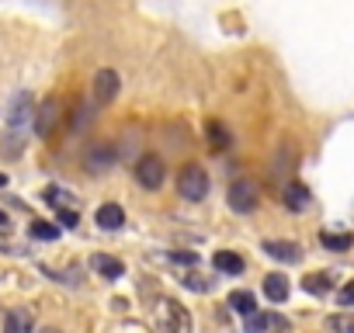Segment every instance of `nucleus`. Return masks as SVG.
<instances>
[{"instance_id":"nucleus-1","label":"nucleus","mask_w":354,"mask_h":333,"mask_svg":"<svg viewBox=\"0 0 354 333\" xmlns=\"http://www.w3.org/2000/svg\"><path fill=\"white\" fill-rule=\"evenodd\" d=\"M177 195L188 198V202H202L209 195V174L198 163H188L181 171V178H177Z\"/></svg>"},{"instance_id":"nucleus-2","label":"nucleus","mask_w":354,"mask_h":333,"mask_svg":"<svg viewBox=\"0 0 354 333\" xmlns=\"http://www.w3.org/2000/svg\"><path fill=\"white\" fill-rule=\"evenodd\" d=\"M230 209L233 212H254L257 209V184L250 178H236L230 184Z\"/></svg>"},{"instance_id":"nucleus-3","label":"nucleus","mask_w":354,"mask_h":333,"mask_svg":"<svg viewBox=\"0 0 354 333\" xmlns=\"http://www.w3.org/2000/svg\"><path fill=\"white\" fill-rule=\"evenodd\" d=\"M163 174H167V166H163V160L153 156V153H146V156L136 163V181H139L142 188H149V191H156V188L163 184Z\"/></svg>"},{"instance_id":"nucleus-4","label":"nucleus","mask_w":354,"mask_h":333,"mask_svg":"<svg viewBox=\"0 0 354 333\" xmlns=\"http://www.w3.org/2000/svg\"><path fill=\"white\" fill-rule=\"evenodd\" d=\"M59 122H63V104H59L56 97H46L42 108L35 111V132H39L42 139H49V135L56 132Z\"/></svg>"},{"instance_id":"nucleus-5","label":"nucleus","mask_w":354,"mask_h":333,"mask_svg":"<svg viewBox=\"0 0 354 333\" xmlns=\"http://www.w3.org/2000/svg\"><path fill=\"white\" fill-rule=\"evenodd\" d=\"M160 330L163 333H192V319H188L181 302H174V298L163 302V326Z\"/></svg>"},{"instance_id":"nucleus-6","label":"nucleus","mask_w":354,"mask_h":333,"mask_svg":"<svg viewBox=\"0 0 354 333\" xmlns=\"http://www.w3.org/2000/svg\"><path fill=\"white\" fill-rule=\"evenodd\" d=\"M118 94V73L115 70H97L94 77V101L97 104H111Z\"/></svg>"},{"instance_id":"nucleus-7","label":"nucleus","mask_w":354,"mask_h":333,"mask_svg":"<svg viewBox=\"0 0 354 333\" xmlns=\"http://www.w3.org/2000/svg\"><path fill=\"white\" fill-rule=\"evenodd\" d=\"M8 122H11V132L28 129V122H32V97L28 94H15L11 111H8Z\"/></svg>"},{"instance_id":"nucleus-8","label":"nucleus","mask_w":354,"mask_h":333,"mask_svg":"<svg viewBox=\"0 0 354 333\" xmlns=\"http://www.w3.org/2000/svg\"><path fill=\"white\" fill-rule=\"evenodd\" d=\"M264 254H271L274 260H285V264H295L302 254H299V243H288V240H268L264 243Z\"/></svg>"},{"instance_id":"nucleus-9","label":"nucleus","mask_w":354,"mask_h":333,"mask_svg":"<svg viewBox=\"0 0 354 333\" xmlns=\"http://www.w3.org/2000/svg\"><path fill=\"white\" fill-rule=\"evenodd\" d=\"M35 330V319L28 309H11L8 319H4V333H32Z\"/></svg>"},{"instance_id":"nucleus-10","label":"nucleus","mask_w":354,"mask_h":333,"mask_svg":"<svg viewBox=\"0 0 354 333\" xmlns=\"http://www.w3.org/2000/svg\"><path fill=\"white\" fill-rule=\"evenodd\" d=\"M91 267H94V271H101V274H104V278H111V281L125 274V264H122L118 257H104V254H94V257H91Z\"/></svg>"},{"instance_id":"nucleus-11","label":"nucleus","mask_w":354,"mask_h":333,"mask_svg":"<svg viewBox=\"0 0 354 333\" xmlns=\"http://www.w3.org/2000/svg\"><path fill=\"white\" fill-rule=\"evenodd\" d=\"M97 226H101V229H122V226H125L122 205H101V209H97Z\"/></svg>"},{"instance_id":"nucleus-12","label":"nucleus","mask_w":354,"mask_h":333,"mask_svg":"<svg viewBox=\"0 0 354 333\" xmlns=\"http://www.w3.org/2000/svg\"><path fill=\"white\" fill-rule=\"evenodd\" d=\"M285 205H288L292 212H302V209L309 205V188L299 184V181H292V184L285 188Z\"/></svg>"},{"instance_id":"nucleus-13","label":"nucleus","mask_w":354,"mask_h":333,"mask_svg":"<svg viewBox=\"0 0 354 333\" xmlns=\"http://www.w3.org/2000/svg\"><path fill=\"white\" fill-rule=\"evenodd\" d=\"M264 295L271 302H285L288 298V278L285 274H268L264 278Z\"/></svg>"},{"instance_id":"nucleus-14","label":"nucleus","mask_w":354,"mask_h":333,"mask_svg":"<svg viewBox=\"0 0 354 333\" xmlns=\"http://www.w3.org/2000/svg\"><path fill=\"white\" fill-rule=\"evenodd\" d=\"M230 309H236V312H243V316L257 312V298H254V292H247V288L230 292Z\"/></svg>"},{"instance_id":"nucleus-15","label":"nucleus","mask_w":354,"mask_h":333,"mask_svg":"<svg viewBox=\"0 0 354 333\" xmlns=\"http://www.w3.org/2000/svg\"><path fill=\"white\" fill-rule=\"evenodd\" d=\"M302 288H306L309 295H326V292L333 288V278L323 274V271H316V274H306V278H302Z\"/></svg>"},{"instance_id":"nucleus-16","label":"nucleus","mask_w":354,"mask_h":333,"mask_svg":"<svg viewBox=\"0 0 354 333\" xmlns=\"http://www.w3.org/2000/svg\"><path fill=\"white\" fill-rule=\"evenodd\" d=\"M216 271H223V274H240V271H243V257H240V254H230V250H219V254H216Z\"/></svg>"},{"instance_id":"nucleus-17","label":"nucleus","mask_w":354,"mask_h":333,"mask_svg":"<svg viewBox=\"0 0 354 333\" xmlns=\"http://www.w3.org/2000/svg\"><path fill=\"white\" fill-rule=\"evenodd\" d=\"M319 240H323L326 250H351V243H354L351 233H323Z\"/></svg>"},{"instance_id":"nucleus-18","label":"nucleus","mask_w":354,"mask_h":333,"mask_svg":"<svg viewBox=\"0 0 354 333\" xmlns=\"http://www.w3.org/2000/svg\"><path fill=\"white\" fill-rule=\"evenodd\" d=\"M209 142H212V149H226L230 146V132L219 122H209Z\"/></svg>"},{"instance_id":"nucleus-19","label":"nucleus","mask_w":354,"mask_h":333,"mask_svg":"<svg viewBox=\"0 0 354 333\" xmlns=\"http://www.w3.org/2000/svg\"><path fill=\"white\" fill-rule=\"evenodd\" d=\"M326 326H330L333 333H354V316H347V312L330 316V319H326Z\"/></svg>"},{"instance_id":"nucleus-20","label":"nucleus","mask_w":354,"mask_h":333,"mask_svg":"<svg viewBox=\"0 0 354 333\" xmlns=\"http://www.w3.org/2000/svg\"><path fill=\"white\" fill-rule=\"evenodd\" d=\"M268 326H271V316H264V312H250L243 330H247V333H264Z\"/></svg>"},{"instance_id":"nucleus-21","label":"nucleus","mask_w":354,"mask_h":333,"mask_svg":"<svg viewBox=\"0 0 354 333\" xmlns=\"http://www.w3.org/2000/svg\"><path fill=\"white\" fill-rule=\"evenodd\" d=\"M56 233H59V229L49 226V222H35V226H32V236H35V240H56Z\"/></svg>"},{"instance_id":"nucleus-22","label":"nucleus","mask_w":354,"mask_h":333,"mask_svg":"<svg viewBox=\"0 0 354 333\" xmlns=\"http://www.w3.org/2000/svg\"><path fill=\"white\" fill-rule=\"evenodd\" d=\"M185 285H188V288H195V292H205V288H209V281H202V274H195V271H192V274H185Z\"/></svg>"},{"instance_id":"nucleus-23","label":"nucleus","mask_w":354,"mask_h":333,"mask_svg":"<svg viewBox=\"0 0 354 333\" xmlns=\"http://www.w3.org/2000/svg\"><path fill=\"white\" fill-rule=\"evenodd\" d=\"M340 305H344V309H354V281L340 288Z\"/></svg>"},{"instance_id":"nucleus-24","label":"nucleus","mask_w":354,"mask_h":333,"mask_svg":"<svg viewBox=\"0 0 354 333\" xmlns=\"http://www.w3.org/2000/svg\"><path fill=\"white\" fill-rule=\"evenodd\" d=\"M63 226H70V229H73V226H77V216H73V212H63Z\"/></svg>"},{"instance_id":"nucleus-25","label":"nucleus","mask_w":354,"mask_h":333,"mask_svg":"<svg viewBox=\"0 0 354 333\" xmlns=\"http://www.w3.org/2000/svg\"><path fill=\"white\" fill-rule=\"evenodd\" d=\"M8 184V174H0V188H4Z\"/></svg>"},{"instance_id":"nucleus-26","label":"nucleus","mask_w":354,"mask_h":333,"mask_svg":"<svg viewBox=\"0 0 354 333\" xmlns=\"http://www.w3.org/2000/svg\"><path fill=\"white\" fill-rule=\"evenodd\" d=\"M42 333H59V330H56V326H49V330H42Z\"/></svg>"},{"instance_id":"nucleus-27","label":"nucleus","mask_w":354,"mask_h":333,"mask_svg":"<svg viewBox=\"0 0 354 333\" xmlns=\"http://www.w3.org/2000/svg\"><path fill=\"white\" fill-rule=\"evenodd\" d=\"M0 226H8V219H4V212H0Z\"/></svg>"}]
</instances>
